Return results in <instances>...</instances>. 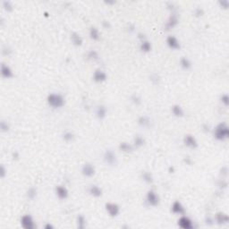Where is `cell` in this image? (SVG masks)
I'll list each match as a JSON object with an SVG mask.
<instances>
[{
  "label": "cell",
  "instance_id": "29",
  "mask_svg": "<svg viewBox=\"0 0 229 229\" xmlns=\"http://www.w3.org/2000/svg\"><path fill=\"white\" fill-rule=\"evenodd\" d=\"M63 138H64V140H65L66 142H70L74 140V136L71 132H66V133H65V134L63 136Z\"/></svg>",
  "mask_w": 229,
  "mask_h": 229
},
{
  "label": "cell",
  "instance_id": "15",
  "mask_svg": "<svg viewBox=\"0 0 229 229\" xmlns=\"http://www.w3.org/2000/svg\"><path fill=\"white\" fill-rule=\"evenodd\" d=\"M89 193L91 196L95 197V198H99V197H100L102 195V190L98 185L92 184L89 188Z\"/></svg>",
  "mask_w": 229,
  "mask_h": 229
},
{
  "label": "cell",
  "instance_id": "21",
  "mask_svg": "<svg viewBox=\"0 0 229 229\" xmlns=\"http://www.w3.org/2000/svg\"><path fill=\"white\" fill-rule=\"evenodd\" d=\"M216 217H217V218H216V219H217V222L218 223V224L227 223V221H228V217H227V215L225 214V213H222V212L217 213Z\"/></svg>",
  "mask_w": 229,
  "mask_h": 229
},
{
  "label": "cell",
  "instance_id": "32",
  "mask_svg": "<svg viewBox=\"0 0 229 229\" xmlns=\"http://www.w3.org/2000/svg\"><path fill=\"white\" fill-rule=\"evenodd\" d=\"M228 95L227 94H224L221 97V101H222V103H224V105L225 106H227L228 105Z\"/></svg>",
  "mask_w": 229,
  "mask_h": 229
},
{
  "label": "cell",
  "instance_id": "19",
  "mask_svg": "<svg viewBox=\"0 0 229 229\" xmlns=\"http://www.w3.org/2000/svg\"><path fill=\"white\" fill-rule=\"evenodd\" d=\"M106 114H107V109L104 106H99L96 110V115L98 116L99 119H103L106 117Z\"/></svg>",
  "mask_w": 229,
  "mask_h": 229
},
{
  "label": "cell",
  "instance_id": "20",
  "mask_svg": "<svg viewBox=\"0 0 229 229\" xmlns=\"http://www.w3.org/2000/svg\"><path fill=\"white\" fill-rule=\"evenodd\" d=\"M180 66L184 70H189L190 68L192 67V63L191 61L189 60L187 57L185 56H183L182 58L180 59Z\"/></svg>",
  "mask_w": 229,
  "mask_h": 229
},
{
  "label": "cell",
  "instance_id": "10",
  "mask_svg": "<svg viewBox=\"0 0 229 229\" xmlns=\"http://www.w3.org/2000/svg\"><path fill=\"white\" fill-rule=\"evenodd\" d=\"M171 211L174 214H176V215H184L185 209H184V207L183 206L181 202H178V201H175L171 206Z\"/></svg>",
  "mask_w": 229,
  "mask_h": 229
},
{
  "label": "cell",
  "instance_id": "7",
  "mask_svg": "<svg viewBox=\"0 0 229 229\" xmlns=\"http://www.w3.org/2000/svg\"><path fill=\"white\" fill-rule=\"evenodd\" d=\"M94 166L90 163H85L81 168V174L85 177H91L95 175Z\"/></svg>",
  "mask_w": 229,
  "mask_h": 229
},
{
  "label": "cell",
  "instance_id": "30",
  "mask_svg": "<svg viewBox=\"0 0 229 229\" xmlns=\"http://www.w3.org/2000/svg\"><path fill=\"white\" fill-rule=\"evenodd\" d=\"M36 195H37V191H36V189L35 188L29 189V191H28L27 192V196L30 200H33L34 198L36 197Z\"/></svg>",
  "mask_w": 229,
  "mask_h": 229
},
{
  "label": "cell",
  "instance_id": "22",
  "mask_svg": "<svg viewBox=\"0 0 229 229\" xmlns=\"http://www.w3.org/2000/svg\"><path fill=\"white\" fill-rule=\"evenodd\" d=\"M119 148L124 152H130V151H132L134 149V145L129 144L127 142H122V143H120V145H119Z\"/></svg>",
  "mask_w": 229,
  "mask_h": 229
},
{
  "label": "cell",
  "instance_id": "27",
  "mask_svg": "<svg viewBox=\"0 0 229 229\" xmlns=\"http://www.w3.org/2000/svg\"><path fill=\"white\" fill-rule=\"evenodd\" d=\"M144 139L142 138V136H136L134 138V146L135 147H137V148H140V147H142L143 146V144H144Z\"/></svg>",
  "mask_w": 229,
  "mask_h": 229
},
{
  "label": "cell",
  "instance_id": "33",
  "mask_svg": "<svg viewBox=\"0 0 229 229\" xmlns=\"http://www.w3.org/2000/svg\"><path fill=\"white\" fill-rule=\"evenodd\" d=\"M203 14V11H202L201 8H197L195 10V14H197L198 16H201Z\"/></svg>",
  "mask_w": 229,
  "mask_h": 229
},
{
  "label": "cell",
  "instance_id": "14",
  "mask_svg": "<svg viewBox=\"0 0 229 229\" xmlns=\"http://www.w3.org/2000/svg\"><path fill=\"white\" fill-rule=\"evenodd\" d=\"M107 74L102 71L100 69H98L94 72L93 74V80L97 82H102V81H105L107 80Z\"/></svg>",
  "mask_w": 229,
  "mask_h": 229
},
{
  "label": "cell",
  "instance_id": "24",
  "mask_svg": "<svg viewBox=\"0 0 229 229\" xmlns=\"http://www.w3.org/2000/svg\"><path fill=\"white\" fill-rule=\"evenodd\" d=\"M141 49L143 52H149L151 50V44L148 41H143L141 44Z\"/></svg>",
  "mask_w": 229,
  "mask_h": 229
},
{
  "label": "cell",
  "instance_id": "4",
  "mask_svg": "<svg viewBox=\"0 0 229 229\" xmlns=\"http://www.w3.org/2000/svg\"><path fill=\"white\" fill-rule=\"evenodd\" d=\"M21 226L25 229H33L36 227L32 217L30 215H24L22 217Z\"/></svg>",
  "mask_w": 229,
  "mask_h": 229
},
{
  "label": "cell",
  "instance_id": "2",
  "mask_svg": "<svg viewBox=\"0 0 229 229\" xmlns=\"http://www.w3.org/2000/svg\"><path fill=\"white\" fill-rule=\"evenodd\" d=\"M229 129L226 123H220L217 124L214 131V137L217 141H225L228 138Z\"/></svg>",
  "mask_w": 229,
  "mask_h": 229
},
{
  "label": "cell",
  "instance_id": "23",
  "mask_svg": "<svg viewBox=\"0 0 229 229\" xmlns=\"http://www.w3.org/2000/svg\"><path fill=\"white\" fill-rule=\"evenodd\" d=\"M177 22H178V19H177V16L175 15V14H172L171 15V17L169 18L168 22V23H167V27L168 28H174L177 24Z\"/></svg>",
  "mask_w": 229,
  "mask_h": 229
},
{
  "label": "cell",
  "instance_id": "13",
  "mask_svg": "<svg viewBox=\"0 0 229 229\" xmlns=\"http://www.w3.org/2000/svg\"><path fill=\"white\" fill-rule=\"evenodd\" d=\"M167 44L171 49H179L180 48V42L177 40V38H175V36H169L167 39Z\"/></svg>",
  "mask_w": 229,
  "mask_h": 229
},
{
  "label": "cell",
  "instance_id": "26",
  "mask_svg": "<svg viewBox=\"0 0 229 229\" xmlns=\"http://www.w3.org/2000/svg\"><path fill=\"white\" fill-rule=\"evenodd\" d=\"M142 179H143L144 182L148 183H151L153 182V177H152L151 174L149 173V172L142 173Z\"/></svg>",
  "mask_w": 229,
  "mask_h": 229
},
{
  "label": "cell",
  "instance_id": "16",
  "mask_svg": "<svg viewBox=\"0 0 229 229\" xmlns=\"http://www.w3.org/2000/svg\"><path fill=\"white\" fill-rule=\"evenodd\" d=\"M71 41L73 42V44L75 46H81L82 44V38L81 37V35L76 32H73L71 34Z\"/></svg>",
  "mask_w": 229,
  "mask_h": 229
},
{
  "label": "cell",
  "instance_id": "9",
  "mask_svg": "<svg viewBox=\"0 0 229 229\" xmlns=\"http://www.w3.org/2000/svg\"><path fill=\"white\" fill-rule=\"evenodd\" d=\"M104 161L106 162V164H108L110 166H114L116 164V156L114 154L113 151L111 150H107L104 154Z\"/></svg>",
  "mask_w": 229,
  "mask_h": 229
},
{
  "label": "cell",
  "instance_id": "31",
  "mask_svg": "<svg viewBox=\"0 0 229 229\" xmlns=\"http://www.w3.org/2000/svg\"><path fill=\"white\" fill-rule=\"evenodd\" d=\"M88 56L90 58V59H97L98 58V53L94 51V50H91V51H90L89 52V55H88Z\"/></svg>",
  "mask_w": 229,
  "mask_h": 229
},
{
  "label": "cell",
  "instance_id": "8",
  "mask_svg": "<svg viewBox=\"0 0 229 229\" xmlns=\"http://www.w3.org/2000/svg\"><path fill=\"white\" fill-rule=\"evenodd\" d=\"M183 143L186 147L192 149H195L198 148V142L195 138L191 134H187L184 136L183 138Z\"/></svg>",
  "mask_w": 229,
  "mask_h": 229
},
{
  "label": "cell",
  "instance_id": "5",
  "mask_svg": "<svg viewBox=\"0 0 229 229\" xmlns=\"http://www.w3.org/2000/svg\"><path fill=\"white\" fill-rule=\"evenodd\" d=\"M178 226L181 227V228L183 229H192L193 228V222L192 220L188 217L187 216L184 215H181L180 218L178 219Z\"/></svg>",
  "mask_w": 229,
  "mask_h": 229
},
{
  "label": "cell",
  "instance_id": "17",
  "mask_svg": "<svg viewBox=\"0 0 229 229\" xmlns=\"http://www.w3.org/2000/svg\"><path fill=\"white\" fill-rule=\"evenodd\" d=\"M172 113L173 114L176 116V117H182L183 116V114H184V111H183V109L181 106H179V105H175V106H173L172 107Z\"/></svg>",
  "mask_w": 229,
  "mask_h": 229
},
{
  "label": "cell",
  "instance_id": "34",
  "mask_svg": "<svg viewBox=\"0 0 229 229\" xmlns=\"http://www.w3.org/2000/svg\"><path fill=\"white\" fill-rule=\"evenodd\" d=\"M45 227H46V228H52L53 227H52L51 225H49V224H48V225H47V226H46Z\"/></svg>",
  "mask_w": 229,
  "mask_h": 229
},
{
  "label": "cell",
  "instance_id": "28",
  "mask_svg": "<svg viewBox=\"0 0 229 229\" xmlns=\"http://www.w3.org/2000/svg\"><path fill=\"white\" fill-rule=\"evenodd\" d=\"M77 224H78V227L80 228H83L85 227V224H86V219L83 216H79L78 218H77Z\"/></svg>",
  "mask_w": 229,
  "mask_h": 229
},
{
  "label": "cell",
  "instance_id": "25",
  "mask_svg": "<svg viewBox=\"0 0 229 229\" xmlns=\"http://www.w3.org/2000/svg\"><path fill=\"white\" fill-rule=\"evenodd\" d=\"M149 122H150V120H149V117H147V116H141L138 123H139L140 125H142L143 127H147V126L149 125V124H150Z\"/></svg>",
  "mask_w": 229,
  "mask_h": 229
},
{
  "label": "cell",
  "instance_id": "11",
  "mask_svg": "<svg viewBox=\"0 0 229 229\" xmlns=\"http://www.w3.org/2000/svg\"><path fill=\"white\" fill-rule=\"evenodd\" d=\"M56 194L59 200H66V199H67L69 192H68V190L66 189V187H65L63 185H57L56 187Z\"/></svg>",
  "mask_w": 229,
  "mask_h": 229
},
{
  "label": "cell",
  "instance_id": "18",
  "mask_svg": "<svg viewBox=\"0 0 229 229\" xmlns=\"http://www.w3.org/2000/svg\"><path fill=\"white\" fill-rule=\"evenodd\" d=\"M90 38L93 41H99L100 38V31L96 27H91L90 29Z\"/></svg>",
  "mask_w": 229,
  "mask_h": 229
},
{
  "label": "cell",
  "instance_id": "12",
  "mask_svg": "<svg viewBox=\"0 0 229 229\" xmlns=\"http://www.w3.org/2000/svg\"><path fill=\"white\" fill-rule=\"evenodd\" d=\"M1 75H2V77H4L6 79H10V78L14 77V73H13V70L10 68L9 66H7L6 64H2Z\"/></svg>",
  "mask_w": 229,
  "mask_h": 229
},
{
  "label": "cell",
  "instance_id": "3",
  "mask_svg": "<svg viewBox=\"0 0 229 229\" xmlns=\"http://www.w3.org/2000/svg\"><path fill=\"white\" fill-rule=\"evenodd\" d=\"M146 202L150 207H157L159 204V196L154 191H149L146 195Z\"/></svg>",
  "mask_w": 229,
  "mask_h": 229
},
{
  "label": "cell",
  "instance_id": "6",
  "mask_svg": "<svg viewBox=\"0 0 229 229\" xmlns=\"http://www.w3.org/2000/svg\"><path fill=\"white\" fill-rule=\"evenodd\" d=\"M106 210L110 217H116L120 213V207L114 202H108L105 205Z\"/></svg>",
  "mask_w": 229,
  "mask_h": 229
},
{
  "label": "cell",
  "instance_id": "1",
  "mask_svg": "<svg viewBox=\"0 0 229 229\" xmlns=\"http://www.w3.org/2000/svg\"><path fill=\"white\" fill-rule=\"evenodd\" d=\"M47 104L53 108H61L64 107L66 101L65 98L59 93H50L47 96Z\"/></svg>",
  "mask_w": 229,
  "mask_h": 229
}]
</instances>
